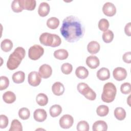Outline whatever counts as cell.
Listing matches in <instances>:
<instances>
[{"label":"cell","mask_w":131,"mask_h":131,"mask_svg":"<svg viewBox=\"0 0 131 131\" xmlns=\"http://www.w3.org/2000/svg\"><path fill=\"white\" fill-rule=\"evenodd\" d=\"M103 13L107 16H113L116 12V8L115 6L111 2L105 3L102 7Z\"/></svg>","instance_id":"30bf717a"},{"label":"cell","mask_w":131,"mask_h":131,"mask_svg":"<svg viewBox=\"0 0 131 131\" xmlns=\"http://www.w3.org/2000/svg\"><path fill=\"white\" fill-rule=\"evenodd\" d=\"M113 75L116 80L122 81L126 78L127 76V71L124 68L117 67L114 70Z\"/></svg>","instance_id":"9c48e42d"},{"label":"cell","mask_w":131,"mask_h":131,"mask_svg":"<svg viewBox=\"0 0 131 131\" xmlns=\"http://www.w3.org/2000/svg\"><path fill=\"white\" fill-rule=\"evenodd\" d=\"M3 99L6 103H12L16 100V96L13 92L11 91H7L3 94Z\"/></svg>","instance_id":"44dd1931"},{"label":"cell","mask_w":131,"mask_h":131,"mask_svg":"<svg viewBox=\"0 0 131 131\" xmlns=\"http://www.w3.org/2000/svg\"><path fill=\"white\" fill-rule=\"evenodd\" d=\"M36 101L39 105L45 106L47 104L48 102V98L46 94L39 93L36 96Z\"/></svg>","instance_id":"83f0119b"},{"label":"cell","mask_w":131,"mask_h":131,"mask_svg":"<svg viewBox=\"0 0 131 131\" xmlns=\"http://www.w3.org/2000/svg\"><path fill=\"white\" fill-rule=\"evenodd\" d=\"M8 117L4 115H1L0 116V128H5L8 125Z\"/></svg>","instance_id":"f35d334b"},{"label":"cell","mask_w":131,"mask_h":131,"mask_svg":"<svg viewBox=\"0 0 131 131\" xmlns=\"http://www.w3.org/2000/svg\"><path fill=\"white\" fill-rule=\"evenodd\" d=\"M77 89L78 91L86 99L90 100H94L96 99V93L87 84L84 82L79 83L77 85Z\"/></svg>","instance_id":"5b68a950"},{"label":"cell","mask_w":131,"mask_h":131,"mask_svg":"<svg viewBox=\"0 0 131 131\" xmlns=\"http://www.w3.org/2000/svg\"><path fill=\"white\" fill-rule=\"evenodd\" d=\"M54 56L56 59L59 60H64L68 58L69 53L66 50L61 49L55 51L54 52Z\"/></svg>","instance_id":"603a6c76"},{"label":"cell","mask_w":131,"mask_h":131,"mask_svg":"<svg viewBox=\"0 0 131 131\" xmlns=\"http://www.w3.org/2000/svg\"><path fill=\"white\" fill-rule=\"evenodd\" d=\"M92 129L93 131H105L107 129V124L103 120H98L94 123Z\"/></svg>","instance_id":"ac0fdd59"},{"label":"cell","mask_w":131,"mask_h":131,"mask_svg":"<svg viewBox=\"0 0 131 131\" xmlns=\"http://www.w3.org/2000/svg\"><path fill=\"white\" fill-rule=\"evenodd\" d=\"M41 81V77L39 73L36 71L31 72L28 77V81L29 84L33 86H38Z\"/></svg>","instance_id":"52a82bcc"},{"label":"cell","mask_w":131,"mask_h":131,"mask_svg":"<svg viewBox=\"0 0 131 131\" xmlns=\"http://www.w3.org/2000/svg\"><path fill=\"white\" fill-rule=\"evenodd\" d=\"M114 38V33L112 31L107 30L104 31L102 34V39L106 43H110L112 41Z\"/></svg>","instance_id":"4dcf8cb0"},{"label":"cell","mask_w":131,"mask_h":131,"mask_svg":"<svg viewBox=\"0 0 131 131\" xmlns=\"http://www.w3.org/2000/svg\"><path fill=\"white\" fill-rule=\"evenodd\" d=\"M9 131H22L23 126L21 123L17 119H14L11 122Z\"/></svg>","instance_id":"f1b7e54d"},{"label":"cell","mask_w":131,"mask_h":131,"mask_svg":"<svg viewBox=\"0 0 131 131\" xmlns=\"http://www.w3.org/2000/svg\"><path fill=\"white\" fill-rule=\"evenodd\" d=\"M86 63L91 69H94L97 68L100 64L99 58L96 56H89L86 59Z\"/></svg>","instance_id":"5bb4252c"},{"label":"cell","mask_w":131,"mask_h":131,"mask_svg":"<svg viewBox=\"0 0 131 131\" xmlns=\"http://www.w3.org/2000/svg\"><path fill=\"white\" fill-rule=\"evenodd\" d=\"M26 55L25 50L21 47L16 48L11 54L7 62V67L10 70L17 68Z\"/></svg>","instance_id":"7a4b0ae2"},{"label":"cell","mask_w":131,"mask_h":131,"mask_svg":"<svg viewBox=\"0 0 131 131\" xmlns=\"http://www.w3.org/2000/svg\"><path fill=\"white\" fill-rule=\"evenodd\" d=\"M44 53L43 48L38 45H34L31 46L28 51L29 57L33 60H36L40 58Z\"/></svg>","instance_id":"8992f818"},{"label":"cell","mask_w":131,"mask_h":131,"mask_svg":"<svg viewBox=\"0 0 131 131\" xmlns=\"http://www.w3.org/2000/svg\"><path fill=\"white\" fill-rule=\"evenodd\" d=\"M125 33L128 36L131 35V23L130 22L127 23L124 28Z\"/></svg>","instance_id":"60d3db41"},{"label":"cell","mask_w":131,"mask_h":131,"mask_svg":"<svg viewBox=\"0 0 131 131\" xmlns=\"http://www.w3.org/2000/svg\"><path fill=\"white\" fill-rule=\"evenodd\" d=\"M50 114L52 117L58 116L62 112L61 106L58 104H55L51 106L49 110Z\"/></svg>","instance_id":"d4e9b609"},{"label":"cell","mask_w":131,"mask_h":131,"mask_svg":"<svg viewBox=\"0 0 131 131\" xmlns=\"http://www.w3.org/2000/svg\"><path fill=\"white\" fill-rule=\"evenodd\" d=\"M114 116L117 119L119 120H123L126 117V112L122 107H117L114 111Z\"/></svg>","instance_id":"484cf974"},{"label":"cell","mask_w":131,"mask_h":131,"mask_svg":"<svg viewBox=\"0 0 131 131\" xmlns=\"http://www.w3.org/2000/svg\"><path fill=\"white\" fill-rule=\"evenodd\" d=\"M76 76L79 79H85L89 75V71L87 69L83 66H80L76 68L75 71Z\"/></svg>","instance_id":"ffe728a7"},{"label":"cell","mask_w":131,"mask_h":131,"mask_svg":"<svg viewBox=\"0 0 131 131\" xmlns=\"http://www.w3.org/2000/svg\"><path fill=\"white\" fill-rule=\"evenodd\" d=\"M120 91L123 94H128L131 91V85L130 83L125 82L121 85Z\"/></svg>","instance_id":"74e56055"},{"label":"cell","mask_w":131,"mask_h":131,"mask_svg":"<svg viewBox=\"0 0 131 131\" xmlns=\"http://www.w3.org/2000/svg\"><path fill=\"white\" fill-rule=\"evenodd\" d=\"M100 49V45L98 42L96 41H90L87 46V49L88 52L92 54L97 53L99 51Z\"/></svg>","instance_id":"d6986e66"},{"label":"cell","mask_w":131,"mask_h":131,"mask_svg":"<svg viewBox=\"0 0 131 131\" xmlns=\"http://www.w3.org/2000/svg\"><path fill=\"white\" fill-rule=\"evenodd\" d=\"M12 78L13 82L15 83H22L25 79V73L21 71L16 72L13 74Z\"/></svg>","instance_id":"7402d4cb"},{"label":"cell","mask_w":131,"mask_h":131,"mask_svg":"<svg viewBox=\"0 0 131 131\" xmlns=\"http://www.w3.org/2000/svg\"><path fill=\"white\" fill-rule=\"evenodd\" d=\"M116 93L117 89L116 86L112 82H107L103 86L101 99L106 103L112 102L115 98Z\"/></svg>","instance_id":"277c9868"},{"label":"cell","mask_w":131,"mask_h":131,"mask_svg":"<svg viewBox=\"0 0 131 131\" xmlns=\"http://www.w3.org/2000/svg\"><path fill=\"white\" fill-rule=\"evenodd\" d=\"M19 3L23 10L30 11L34 10L36 4L35 0H19Z\"/></svg>","instance_id":"4fadbf2b"},{"label":"cell","mask_w":131,"mask_h":131,"mask_svg":"<svg viewBox=\"0 0 131 131\" xmlns=\"http://www.w3.org/2000/svg\"><path fill=\"white\" fill-rule=\"evenodd\" d=\"M33 117L35 120L37 122H41L44 121L46 119L47 117V114L45 110L38 108L34 112Z\"/></svg>","instance_id":"7c38bea8"},{"label":"cell","mask_w":131,"mask_h":131,"mask_svg":"<svg viewBox=\"0 0 131 131\" xmlns=\"http://www.w3.org/2000/svg\"><path fill=\"white\" fill-rule=\"evenodd\" d=\"M1 48L5 52H9L13 48V42L10 39H5L1 42Z\"/></svg>","instance_id":"cb8c5ba5"},{"label":"cell","mask_w":131,"mask_h":131,"mask_svg":"<svg viewBox=\"0 0 131 131\" xmlns=\"http://www.w3.org/2000/svg\"><path fill=\"white\" fill-rule=\"evenodd\" d=\"M50 10L49 5L46 2H42L39 4L38 9V14L41 17H45L48 15Z\"/></svg>","instance_id":"e0dca14e"},{"label":"cell","mask_w":131,"mask_h":131,"mask_svg":"<svg viewBox=\"0 0 131 131\" xmlns=\"http://www.w3.org/2000/svg\"><path fill=\"white\" fill-rule=\"evenodd\" d=\"M97 77L100 80H106L110 77V72L106 68H101L97 72Z\"/></svg>","instance_id":"9a60e30c"},{"label":"cell","mask_w":131,"mask_h":131,"mask_svg":"<svg viewBox=\"0 0 131 131\" xmlns=\"http://www.w3.org/2000/svg\"><path fill=\"white\" fill-rule=\"evenodd\" d=\"M0 79V90L2 91L8 88L9 84V80L7 77L4 76H1Z\"/></svg>","instance_id":"8d00e7d4"},{"label":"cell","mask_w":131,"mask_h":131,"mask_svg":"<svg viewBox=\"0 0 131 131\" xmlns=\"http://www.w3.org/2000/svg\"><path fill=\"white\" fill-rule=\"evenodd\" d=\"M39 41L41 44L51 47H58L61 43V38L58 35L48 32L43 33L40 35Z\"/></svg>","instance_id":"3957f363"},{"label":"cell","mask_w":131,"mask_h":131,"mask_svg":"<svg viewBox=\"0 0 131 131\" xmlns=\"http://www.w3.org/2000/svg\"><path fill=\"white\" fill-rule=\"evenodd\" d=\"M59 25V20L55 17L49 18L47 21V25L48 28L51 29H56Z\"/></svg>","instance_id":"4316f807"},{"label":"cell","mask_w":131,"mask_h":131,"mask_svg":"<svg viewBox=\"0 0 131 131\" xmlns=\"http://www.w3.org/2000/svg\"><path fill=\"white\" fill-rule=\"evenodd\" d=\"M98 28L102 31H105L107 30L110 24L108 21L105 18H101L98 23Z\"/></svg>","instance_id":"d6a6232c"},{"label":"cell","mask_w":131,"mask_h":131,"mask_svg":"<svg viewBox=\"0 0 131 131\" xmlns=\"http://www.w3.org/2000/svg\"><path fill=\"white\" fill-rule=\"evenodd\" d=\"M109 112L108 107L105 105H100L97 107L96 113L97 115L100 117L106 116Z\"/></svg>","instance_id":"f546056e"},{"label":"cell","mask_w":131,"mask_h":131,"mask_svg":"<svg viewBox=\"0 0 131 131\" xmlns=\"http://www.w3.org/2000/svg\"><path fill=\"white\" fill-rule=\"evenodd\" d=\"M60 31L62 36L67 41L74 42L83 36L85 29L78 17L71 15L63 20Z\"/></svg>","instance_id":"6da1fadb"},{"label":"cell","mask_w":131,"mask_h":131,"mask_svg":"<svg viewBox=\"0 0 131 131\" xmlns=\"http://www.w3.org/2000/svg\"><path fill=\"white\" fill-rule=\"evenodd\" d=\"M11 8L12 10L16 13L20 12L23 10L19 3V0H14L11 4Z\"/></svg>","instance_id":"e575fe53"},{"label":"cell","mask_w":131,"mask_h":131,"mask_svg":"<svg viewBox=\"0 0 131 131\" xmlns=\"http://www.w3.org/2000/svg\"><path fill=\"white\" fill-rule=\"evenodd\" d=\"M39 74L40 76L45 79L49 78L52 73V69L50 66L47 64L41 65L39 68Z\"/></svg>","instance_id":"8fae6325"},{"label":"cell","mask_w":131,"mask_h":131,"mask_svg":"<svg viewBox=\"0 0 131 131\" xmlns=\"http://www.w3.org/2000/svg\"><path fill=\"white\" fill-rule=\"evenodd\" d=\"M123 60L127 63H130L131 62V52H127L125 53L122 56Z\"/></svg>","instance_id":"ab89813d"},{"label":"cell","mask_w":131,"mask_h":131,"mask_svg":"<svg viewBox=\"0 0 131 131\" xmlns=\"http://www.w3.org/2000/svg\"><path fill=\"white\" fill-rule=\"evenodd\" d=\"M72 70L73 67L72 64L69 63H64L61 67V72L66 75L70 74L72 72Z\"/></svg>","instance_id":"d590c367"},{"label":"cell","mask_w":131,"mask_h":131,"mask_svg":"<svg viewBox=\"0 0 131 131\" xmlns=\"http://www.w3.org/2000/svg\"><path fill=\"white\" fill-rule=\"evenodd\" d=\"M18 116L22 120H27L30 117V111L27 107H22L18 111Z\"/></svg>","instance_id":"1f68e13d"},{"label":"cell","mask_w":131,"mask_h":131,"mask_svg":"<svg viewBox=\"0 0 131 131\" xmlns=\"http://www.w3.org/2000/svg\"><path fill=\"white\" fill-rule=\"evenodd\" d=\"M77 129L78 131H88L89 130V124L85 121H80L77 125Z\"/></svg>","instance_id":"836d02e7"},{"label":"cell","mask_w":131,"mask_h":131,"mask_svg":"<svg viewBox=\"0 0 131 131\" xmlns=\"http://www.w3.org/2000/svg\"><path fill=\"white\" fill-rule=\"evenodd\" d=\"M52 91L55 95L60 96L64 92V85L60 82H56L52 85Z\"/></svg>","instance_id":"2e32d148"},{"label":"cell","mask_w":131,"mask_h":131,"mask_svg":"<svg viewBox=\"0 0 131 131\" xmlns=\"http://www.w3.org/2000/svg\"><path fill=\"white\" fill-rule=\"evenodd\" d=\"M74 119L73 117L69 114L64 115L59 119V125L64 129L70 128L73 124Z\"/></svg>","instance_id":"ba28073f"}]
</instances>
